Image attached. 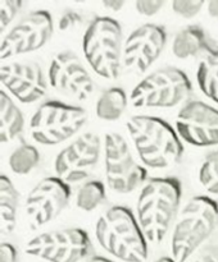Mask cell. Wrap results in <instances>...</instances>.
Listing matches in <instances>:
<instances>
[{
  "mask_svg": "<svg viewBox=\"0 0 218 262\" xmlns=\"http://www.w3.org/2000/svg\"><path fill=\"white\" fill-rule=\"evenodd\" d=\"M182 199L181 182L174 177L149 179L141 187L136 219L149 243L159 245L176 222Z\"/></svg>",
  "mask_w": 218,
  "mask_h": 262,
  "instance_id": "6da1fadb",
  "label": "cell"
},
{
  "mask_svg": "<svg viewBox=\"0 0 218 262\" xmlns=\"http://www.w3.org/2000/svg\"><path fill=\"white\" fill-rule=\"evenodd\" d=\"M126 128L144 166L163 170L180 163L184 154L182 141L167 120L153 115H133Z\"/></svg>",
  "mask_w": 218,
  "mask_h": 262,
  "instance_id": "7a4b0ae2",
  "label": "cell"
},
{
  "mask_svg": "<svg viewBox=\"0 0 218 262\" xmlns=\"http://www.w3.org/2000/svg\"><path fill=\"white\" fill-rule=\"evenodd\" d=\"M218 225V202L207 194L194 196L180 209L171 234V253L187 262L200 251Z\"/></svg>",
  "mask_w": 218,
  "mask_h": 262,
  "instance_id": "3957f363",
  "label": "cell"
},
{
  "mask_svg": "<svg viewBox=\"0 0 218 262\" xmlns=\"http://www.w3.org/2000/svg\"><path fill=\"white\" fill-rule=\"evenodd\" d=\"M97 243L110 256L123 262L148 260V241L132 211L113 206L97 219L95 225Z\"/></svg>",
  "mask_w": 218,
  "mask_h": 262,
  "instance_id": "277c9868",
  "label": "cell"
},
{
  "mask_svg": "<svg viewBox=\"0 0 218 262\" xmlns=\"http://www.w3.org/2000/svg\"><path fill=\"white\" fill-rule=\"evenodd\" d=\"M123 36L120 23L110 17H95L82 37V51L90 68L102 78H118L123 59Z\"/></svg>",
  "mask_w": 218,
  "mask_h": 262,
  "instance_id": "5b68a950",
  "label": "cell"
},
{
  "mask_svg": "<svg viewBox=\"0 0 218 262\" xmlns=\"http://www.w3.org/2000/svg\"><path fill=\"white\" fill-rule=\"evenodd\" d=\"M192 92L187 74L176 67H164L146 74L132 89L130 102L138 109H169L186 101Z\"/></svg>",
  "mask_w": 218,
  "mask_h": 262,
  "instance_id": "8992f818",
  "label": "cell"
},
{
  "mask_svg": "<svg viewBox=\"0 0 218 262\" xmlns=\"http://www.w3.org/2000/svg\"><path fill=\"white\" fill-rule=\"evenodd\" d=\"M87 122L84 107L49 100L36 109L30 120V135L37 143L55 146L71 140Z\"/></svg>",
  "mask_w": 218,
  "mask_h": 262,
  "instance_id": "52a82bcc",
  "label": "cell"
},
{
  "mask_svg": "<svg viewBox=\"0 0 218 262\" xmlns=\"http://www.w3.org/2000/svg\"><path fill=\"white\" fill-rule=\"evenodd\" d=\"M103 152L107 184L113 192L128 194L145 182L146 169L135 160L127 141L120 133L105 135Z\"/></svg>",
  "mask_w": 218,
  "mask_h": 262,
  "instance_id": "ba28073f",
  "label": "cell"
},
{
  "mask_svg": "<svg viewBox=\"0 0 218 262\" xmlns=\"http://www.w3.org/2000/svg\"><path fill=\"white\" fill-rule=\"evenodd\" d=\"M25 252L48 262H80L91 252V241L81 228L44 232L31 238Z\"/></svg>",
  "mask_w": 218,
  "mask_h": 262,
  "instance_id": "9c48e42d",
  "label": "cell"
},
{
  "mask_svg": "<svg viewBox=\"0 0 218 262\" xmlns=\"http://www.w3.org/2000/svg\"><path fill=\"white\" fill-rule=\"evenodd\" d=\"M53 17L48 10H33L21 18L2 38L0 59L33 53L44 48L53 36Z\"/></svg>",
  "mask_w": 218,
  "mask_h": 262,
  "instance_id": "30bf717a",
  "label": "cell"
},
{
  "mask_svg": "<svg viewBox=\"0 0 218 262\" xmlns=\"http://www.w3.org/2000/svg\"><path fill=\"white\" fill-rule=\"evenodd\" d=\"M102 140L94 132H85L62 148L54 161L58 178L66 183L86 181L99 164Z\"/></svg>",
  "mask_w": 218,
  "mask_h": 262,
  "instance_id": "8fae6325",
  "label": "cell"
},
{
  "mask_svg": "<svg viewBox=\"0 0 218 262\" xmlns=\"http://www.w3.org/2000/svg\"><path fill=\"white\" fill-rule=\"evenodd\" d=\"M181 141L192 147H218V109L192 100L180 109L174 122Z\"/></svg>",
  "mask_w": 218,
  "mask_h": 262,
  "instance_id": "7c38bea8",
  "label": "cell"
},
{
  "mask_svg": "<svg viewBox=\"0 0 218 262\" xmlns=\"http://www.w3.org/2000/svg\"><path fill=\"white\" fill-rule=\"evenodd\" d=\"M71 199L69 184L58 177L41 179L25 200V212L30 227L36 229L55 220Z\"/></svg>",
  "mask_w": 218,
  "mask_h": 262,
  "instance_id": "4fadbf2b",
  "label": "cell"
},
{
  "mask_svg": "<svg viewBox=\"0 0 218 262\" xmlns=\"http://www.w3.org/2000/svg\"><path fill=\"white\" fill-rule=\"evenodd\" d=\"M49 84L77 101H85L94 92V81L78 56L69 50L56 53L48 68Z\"/></svg>",
  "mask_w": 218,
  "mask_h": 262,
  "instance_id": "5bb4252c",
  "label": "cell"
},
{
  "mask_svg": "<svg viewBox=\"0 0 218 262\" xmlns=\"http://www.w3.org/2000/svg\"><path fill=\"white\" fill-rule=\"evenodd\" d=\"M167 45L166 27L145 23L132 31L123 45L122 64L132 73L143 74L159 59Z\"/></svg>",
  "mask_w": 218,
  "mask_h": 262,
  "instance_id": "9a60e30c",
  "label": "cell"
},
{
  "mask_svg": "<svg viewBox=\"0 0 218 262\" xmlns=\"http://www.w3.org/2000/svg\"><path fill=\"white\" fill-rule=\"evenodd\" d=\"M2 84L22 104H33L48 92V77L36 63L12 61L0 68Z\"/></svg>",
  "mask_w": 218,
  "mask_h": 262,
  "instance_id": "2e32d148",
  "label": "cell"
},
{
  "mask_svg": "<svg viewBox=\"0 0 218 262\" xmlns=\"http://www.w3.org/2000/svg\"><path fill=\"white\" fill-rule=\"evenodd\" d=\"M172 54L177 59L186 60L199 56L204 51H209L205 31L197 25H190L181 28L172 40Z\"/></svg>",
  "mask_w": 218,
  "mask_h": 262,
  "instance_id": "e0dca14e",
  "label": "cell"
},
{
  "mask_svg": "<svg viewBox=\"0 0 218 262\" xmlns=\"http://www.w3.org/2000/svg\"><path fill=\"white\" fill-rule=\"evenodd\" d=\"M25 117L5 91L0 92V140L3 143L14 141L23 133Z\"/></svg>",
  "mask_w": 218,
  "mask_h": 262,
  "instance_id": "ac0fdd59",
  "label": "cell"
},
{
  "mask_svg": "<svg viewBox=\"0 0 218 262\" xmlns=\"http://www.w3.org/2000/svg\"><path fill=\"white\" fill-rule=\"evenodd\" d=\"M18 207H19V194L7 176L0 177V217H2L3 235L13 233L17 225Z\"/></svg>",
  "mask_w": 218,
  "mask_h": 262,
  "instance_id": "d6986e66",
  "label": "cell"
},
{
  "mask_svg": "<svg viewBox=\"0 0 218 262\" xmlns=\"http://www.w3.org/2000/svg\"><path fill=\"white\" fill-rule=\"evenodd\" d=\"M196 83L208 100L218 105V49H209L196 68Z\"/></svg>",
  "mask_w": 218,
  "mask_h": 262,
  "instance_id": "ffe728a7",
  "label": "cell"
},
{
  "mask_svg": "<svg viewBox=\"0 0 218 262\" xmlns=\"http://www.w3.org/2000/svg\"><path fill=\"white\" fill-rule=\"evenodd\" d=\"M128 97L121 87H110L100 94L95 106V113L99 119L105 122H115L126 112Z\"/></svg>",
  "mask_w": 218,
  "mask_h": 262,
  "instance_id": "44dd1931",
  "label": "cell"
},
{
  "mask_svg": "<svg viewBox=\"0 0 218 262\" xmlns=\"http://www.w3.org/2000/svg\"><path fill=\"white\" fill-rule=\"evenodd\" d=\"M9 168L17 176L31 173L40 163V152L37 148L28 143H22L13 150L9 156Z\"/></svg>",
  "mask_w": 218,
  "mask_h": 262,
  "instance_id": "7402d4cb",
  "label": "cell"
},
{
  "mask_svg": "<svg viewBox=\"0 0 218 262\" xmlns=\"http://www.w3.org/2000/svg\"><path fill=\"white\" fill-rule=\"evenodd\" d=\"M105 186L100 181H87L76 193V206L85 212L96 210L105 201Z\"/></svg>",
  "mask_w": 218,
  "mask_h": 262,
  "instance_id": "603a6c76",
  "label": "cell"
},
{
  "mask_svg": "<svg viewBox=\"0 0 218 262\" xmlns=\"http://www.w3.org/2000/svg\"><path fill=\"white\" fill-rule=\"evenodd\" d=\"M197 181L207 193L218 197V147L213 148L202 161Z\"/></svg>",
  "mask_w": 218,
  "mask_h": 262,
  "instance_id": "cb8c5ba5",
  "label": "cell"
},
{
  "mask_svg": "<svg viewBox=\"0 0 218 262\" xmlns=\"http://www.w3.org/2000/svg\"><path fill=\"white\" fill-rule=\"evenodd\" d=\"M204 7L205 3L197 2V0H174L171 3V8L174 14L180 15L185 19L195 18Z\"/></svg>",
  "mask_w": 218,
  "mask_h": 262,
  "instance_id": "d4e9b609",
  "label": "cell"
},
{
  "mask_svg": "<svg viewBox=\"0 0 218 262\" xmlns=\"http://www.w3.org/2000/svg\"><path fill=\"white\" fill-rule=\"evenodd\" d=\"M22 7L23 3L19 0H0V30H2V33L5 32L7 27L17 17Z\"/></svg>",
  "mask_w": 218,
  "mask_h": 262,
  "instance_id": "484cf974",
  "label": "cell"
},
{
  "mask_svg": "<svg viewBox=\"0 0 218 262\" xmlns=\"http://www.w3.org/2000/svg\"><path fill=\"white\" fill-rule=\"evenodd\" d=\"M84 22V18L74 10H66L58 19V30L63 32L77 30Z\"/></svg>",
  "mask_w": 218,
  "mask_h": 262,
  "instance_id": "4316f807",
  "label": "cell"
},
{
  "mask_svg": "<svg viewBox=\"0 0 218 262\" xmlns=\"http://www.w3.org/2000/svg\"><path fill=\"white\" fill-rule=\"evenodd\" d=\"M166 5L163 0H137L135 2V8L138 14L144 17H153L162 8Z\"/></svg>",
  "mask_w": 218,
  "mask_h": 262,
  "instance_id": "83f0119b",
  "label": "cell"
},
{
  "mask_svg": "<svg viewBox=\"0 0 218 262\" xmlns=\"http://www.w3.org/2000/svg\"><path fill=\"white\" fill-rule=\"evenodd\" d=\"M190 262H218V246H208L202 248Z\"/></svg>",
  "mask_w": 218,
  "mask_h": 262,
  "instance_id": "f1b7e54d",
  "label": "cell"
},
{
  "mask_svg": "<svg viewBox=\"0 0 218 262\" xmlns=\"http://www.w3.org/2000/svg\"><path fill=\"white\" fill-rule=\"evenodd\" d=\"M0 262H17V250L12 243L2 242V245H0Z\"/></svg>",
  "mask_w": 218,
  "mask_h": 262,
  "instance_id": "f546056e",
  "label": "cell"
},
{
  "mask_svg": "<svg viewBox=\"0 0 218 262\" xmlns=\"http://www.w3.org/2000/svg\"><path fill=\"white\" fill-rule=\"evenodd\" d=\"M205 8H207V13L210 18L218 20V0H210V2L205 3Z\"/></svg>",
  "mask_w": 218,
  "mask_h": 262,
  "instance_id": "4dcf8cb0",
  "label": "cell"
},
{
  "mask_svg": "<svg viewBox=\"0 0 218 262\" xmlns=\"http://www.w3.org/2000/svg\"><path fill=\"white\" fill-rule=\"evenodd\" d=\"M103 7H105L109 10H114L118 12L122 7H125V2H104L103 3Z\"/></svg>",
  "mask_w": 218,
  "mask_h": 262,
  "instance_id": "1f68e13d",
  "label": "cell"
},
{
  "mask_svg": "<svg viewBox=\"0 0 218 262\" xmlns=\"http://www.w3.org/2000/svg\"><path fill=\"white\" fill-rule=\"evenodd\" d=\"M86 262H114L107 257H103V256H94V257L89 258Z\"/></svg>",
  "mask_w": 218,
  "mask_h": 262,
  "instance_id": "d6a6232c",
  "label": "cell"
},
{
  "mask_svg": "<svg viewBox=\"0 0 218 262\" xmlns=\"http://www.w3.org/2000/svg\"><path fill=\"white\" fill-rule=\"evenodd\" d=\"M154 262H177L173 257H168V256H163V257L156 258Z\"/></svg>",
  "mask_w": 218,
  "mask_h": 262,
  "instance_id": "836d02e7",
  "label": "cell"
}]
</instances>
